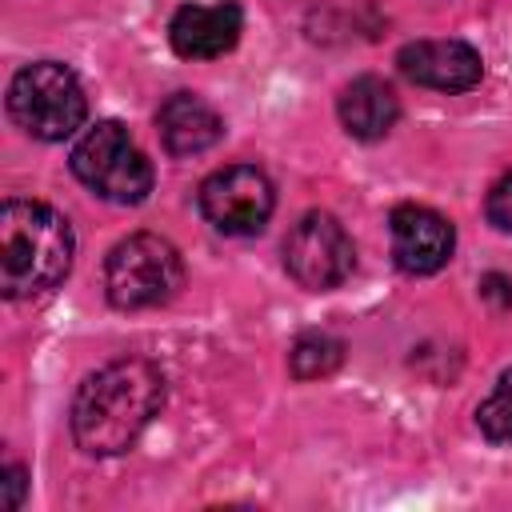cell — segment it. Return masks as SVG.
<instances>
[{
  "mask_svg": "<svg viewBox=\"0 0 512 512\" xmlns=\"http://www.w3.org/2000/svg\"><path fill=\"white\" fill-rule=\"evenodd\" d=\"M340 124L348 128V136L356 140H384L400 116V100L396 88L380 76H356L352 84H344L340 100H336Z\"/></svg>",
  "mask_w": 512,
  "mask_h": 512,
  "instance_id": "7c38bea8",
  "label": "cell"
},
{
  "mask_svg": "<svg viewBox=\"0 0 512 512\" xmlns=\"http://www.w3.org/2000/svg\"><path fill=\"white\" fill-rule=\"evenodd\" d=\"M8 116L32 140H64L88 116V96L76 72L60 60L24 64L8 84Z\"/></svg>",
  "mask_w": 512,
  "mask_h": 512,
  "instance_id": "3957f363",
  "label": "cell"
},
{
  "mask_svg": "<svg viewBox=\"0 0 512 512\" xmlns=\"http://www.w3.org/2000/svg\"><path fill=\"white\" fill-rule=\"evenodd\" d=\"M476 424L488 440L496 444H512V368L496 380V388L488 392V400L476 408Z\"/></svg>",
  "mask_w": 512,
  "mask_h": 512,
  "instance_id": "5bb4252c",
  "label": "cell"
},
{
  "mask_svg": "<svg viewBox=\"0 0 512 512\" xmlns=\"http://www.w3.org/2000/svg\"><path fill=\"white\" fill-rule=\"evenodd\" d=\"M164 408V372L144 356H124L92 376L72 396L68 428L80 452L116 456L128 452L152 416Z\"/></svg>",
  "mask_w": 512,
  "mask_h": 512,
  "instance_id": "6da1fadb",
  "label": "cell"
},
{
  "mask_svg": "<svg viewBox=\"0 0 512 512\" xmlns=\"http://www.w3.org/2000/svg\"><path fill=\"white\" fill-rule=\"evenodd\" d=\"M4 488H8V508H20L24 504V468L20 464H8L4 468Z\"/></svg>",
  "mask_w": 512,
  "mask_h": 512,
  "instance_id": "2e32d148",
  "label": "cell"
},
{
  "mask_svg": "<svg viewBox=\"0 0 512 512\" xmlns=\"http://www.w3.org/2000/svg\"><path fill=\"white\" fill-rule=\"evenodd\" d=\"M340 360H344V344L328 332H304L288 352V368L296 380L328 376L332 368H340Z\"/></svg>",
  "mask_w": 512,
  "mask_h": 512,
  "instance_id": "4fadbf2b",
  "label": "cell"
},
{
  "mask_svg": "<svg viewBox=\"0 0 512 512\" xmlns=\"http://www.w3.org/2000/svg\"><path fill=\"white\" fill-rule=\"evenodd\" d=\"M72 176L108 204H140L152 192V164L116 120H100L76 140Z\"/></svg>",
  "mask_w": 512,
  "mask_h": 512,
  "instance_id": "5b68a950",
  "label": "cell"
},
{
  "mask_svg": "<svg viewBox=\"0 0 512 512\" xmlns=\"http://www.w3.org/2000/svg\"><path fill=\"white\" fill-rule=\"evenodd\" d=\"M276 208L272 180L252 164H228L200 184V212L224 236H256Z\"/></svg>",
  "mask_w": 512,
  "mask_h": 512,
  "instance_id": "52a82bcc",
  "label": "cell"
},
{
  "mask_svg": "<svg viewBox=\"0 0 512 512\" xmlns=\"http://www.w3.org/2000/svg\"><path fill=\"white\" fill-rule=\"evenodd\" d=\"M184 284V260L172 240L156 232H132L124 236L108 260H104V292L112 308L140 312L168 304Z\"/></svg>",
  "mask_w": 512,
  "mask_h": 512,
  "instance_id": "277c9868",
  "label": "cell"
},
{
  "mask_svg": "<svg viewBox=\"0 0 512 512\" xmlns=\"http://www.w3.org/2000/svg\"><path fill=\"white\" fill-rule=\"evenodd\" d=\"M484 212H488V220H492L500 232H512V168L492 184Z\"/></svg>",
  "mask_w": 512,
  "mask_h": 512,
  "instance_id": "9a60e30c",
  "label": "cell"
},
{
  "mask_svg": "<svg viewBox=\"0 0 512 512\" xmlns=\"http://www.w3.org/2000/svg\"><path fill=\"white\" fill-rule=\"evenodd\" d=\"M352 236L332 212H304L284 236V268L308 292H332L352 276Z\"/></svg>",
  "mask_w": 512,
  "mask_h": 512,
  "instance_id": "8992f818",
  "label": "cell"
},
{
  "mask_svg": "<svg viewBox=\"0 0 512 512\" xmlns=\"http://www.w3.org/2000/svg\"><path fill=\"white\" fill-rule=\"evenodd\" d=\"M244 32V12L224 0V4H184L176 8L172 24H168V40L172 52L184 60H216L224 52L236 48Z\"/></svg>",
  "mask_w": 512,
  "mask_h": 512,
  "instance_id": "30bf717a",
  "label": "cell"
},
{
  "mask_svg": "<svg viewBox=\"0 0 512 512\" xmlns=\"http://www.w3.org/2000/svg\"><path fill=\"white\" fill-rule=\"evenodd\" d=\"M396 68L432 92H468L484 76V60L464 40H412L396 52Z\"/></svg>",
  "mask_w": 512,
  "mask_h": 512,
  "instance_id": "9c48e42d",
  "label": "cell"
},
{
  "mask_svg": "<svg viewBox=\"0 0 512 512\" xmlns=\"http://www.w3.org/2000/svg\"><path fill=\"white\" fill-rule=\"evenodd\" d=\"M156 128H160V140L172 156L208 152L224 136L220 112L196 92H172L156 112Z\"/></svg>",
  "mask_w": 512,
  "mask_h": 512,
  "instance_id": "8fae6325",
  "label": "cell"
},
{
  "mask_svg": "<svg viewBox=\"0 0 512 512\" xmlns=\"http://www.w3.org/2000/svg\"><path fill=\"white\" fill-rule=\"evenodd\" d=\"M72 224L40 200H4L0 208V288L8 300L52 292L72 268Z\"/></svg>",
  "mask_w": 512,
  "mask_h": 512,
  "instance_id": "7a4b0ae2",
  "label": "cell"
},
{
  "mask_svg": "<svg viewBox=\"0 0 512 512\" xmlns=\"http://www.w3.org/2000/svg\"><path fill=\"white\" fill-rule=\"evenodd\" d=\"M388 232H392V260L408 276L440 272L452 260L456 232L440 212L424 204H400L388 220Z\"/></svg>",
  "mask_w": 512,
  "mask_h": 512,
  "instance_id": "ba28073f",
  "label": "cell"
}]
</instances>
